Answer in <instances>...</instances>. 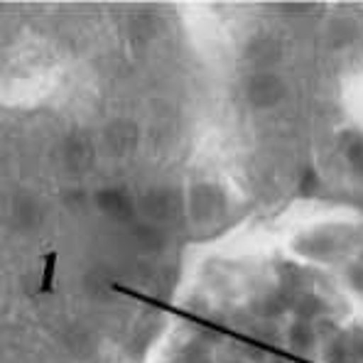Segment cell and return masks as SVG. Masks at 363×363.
<instances>
[{
  "instance_id": "8fae6325",
  "label": "cell",
  "mask_w": 363,
  "mask_h": 363,
  "mask_svg": "<svg viewBox=\"0 0 363 363\" xmlns=\"http://www.w3.org/2000/svg\"><path fill=\"white\" fill-rule=\"evenodd\" d=\"M349 346H351V359L363 363V324L349 332Z\"/></svg>"
},
{
  "instance_id": "5b68a950",
  "label": "cell",
  "mask_w": 363,
  "mask_h": 363,
  "mask_svg": "<svg viewBox=\"0 0 363 363\" xmlns=\"http://www.w3.org/2000/svg\"><path fill=\"white\" fill-rule=\"evenodd\" d=\"M287 344L297 351V354H312L319 344V332L312 322L297 319L290 329H287Z\"/></svg>"
},
{
  "instance_id": "7c38bea8",
  "label": "cell",
  "mask_w": 363,
  "mask_h": 363,
  "mask_svg": "<svg viewBox=\"0 0 363 363\" xmlns=\"http://www.w3.org/2000/svg\"><path fill=\"white\" fill-rule=\"evenodd\" d=\"M223 363H243V361H238V359H228V361H223Z\"/></svg>"
},
{
  "instance_id": "6da1fadb",
  "label": "cell",
  "mask_w": 363,
  "mask_h": 363,
  "mask_svg": "<svg viewBox=\"0 0 363 363\" xmlns=\"http://www.w3.org/2000/svg\"><path fill=\"white\" fill-rule=\"evenodd\" d=\"M96 206L113 221H130L135 216V199L123 186H104L96 191Z\"/></svg>"
},
{
  "instance_id": "30bf717a",
  "label": "cell",
  "mask_w": 363,
  "mask_h": 363,
  "mask_svg": "<svg viewBox=\"0 0 363 363\" xmlns=\"http://www.w3.org/2000/svg\"><path fill=\"white\" fill-rule=\"evenodd\" d=\"M297 189H300V194H302V196H312L314 191L319 189V174L314 172L312 167L304 169L300 182H297Z\"/></svg>"
},
{
  "instance_id": "9c48e42d",
  "label": "cell",
  "mask_w": 363,
  "mask_h": 363,
  "mask_svg": "<svg viewBox=\"0 0 363 363\" xmlns=\"http://www.w3.org/2000/svg\"><path fill=\"white\" fill-rule=\"evenodd\" d=\"M346 282H349L354 295L363 297V258L354 260V263L346 268Z\"/></svg>"
},
{
  "instance_id": "3957f363",
  "label": "cell",
  "mask_w": 363,
  "mask_h": 363,
  "mask_svg": "<svg viewBox=\"0 0 363 363\" xmlns=\"http://www.w3.org/2000/svg\"><path fill=\"white\" fill-rule=\"evenodd\" d=\"M223 209H226V201L216 184H196L191 189V211L196 221H211Z\"/></svg>"
},
{
  "instance_id": "ba28073f",
  "label": "cell",
  "mask_w": 363,
  "mask_h": 363,
  "mask_svg": "<svg viewBox=\"0 0 363 363\" xmlns=\"http://www.w3.org/2000/svg\"><path fill=\"white\" fill-rule=\"evenodd\" d=\"M346 160H349L351 169L363 177V135H354L346 143Z\"/></svg>"
},
{
  "instance_id": "8992f818",
  "label": "cell",
  "mask_w": 363,
  "mask_h": 363,
  "mask_svg": "<svg viewBox=\"0 0 363 363\" xmlns=\"http://www.w3.org/2000/svg\"><path fill=\"white\" fill-rule=\"evenodd\" d=\"M324 309H327V304H324L322 297H317V295H302L300 300L295 302L297 319H304V322H312V324H314V319L322 317Z\"/></svg>"
},
{
  "instance_id": "52a82bcc",
  "label": "cell",
  "mask_w": 363,
  "mask_h": 363,
  "mask_svg": "<svg viewBox=\"0 0 363 363\" xmlns=\"http://www.w3.org/2000/svg\"><path fill=\"white\" fill-rule=\"evenodd\" d=\"M327 361H329V363H346V361H354V359H351L349 334L339 336V339L329 344V349H327Z\"/></svg>"
},
{
  "instance_id": "7a4b0ae2",
  "label": "cell",
  "mask_w": 363,
  "mask_h": 363,
  "mask_svg": "<svg viewBox=\"0 0 363 363\" xmlns=\"http://www.w3.org/2000/svg\"><path fill=\"white\" fill-rule=\"evenodd\" d=\"M282 96H285V84L277 74L263 72V74H255L248 84V99L253 106L258 108H270V106L280 104Z\"/></svg>"
},
{
  "instance_id": "277c9868",
  "label": "cell",
  "mask_w": 363,
  "mask_h": 363,
  "mask_svg": "<svg viewBox=\"0 0 363 363\" xmlns=\"http://www.w3.org/2000/svg\"><path fill=\"white\" fill-rule=\"evenodd\" d=\"M138 209L150 221H169L177 211V194L172 189H147L138 201Z\"/></svg>"
}]
</instances>
